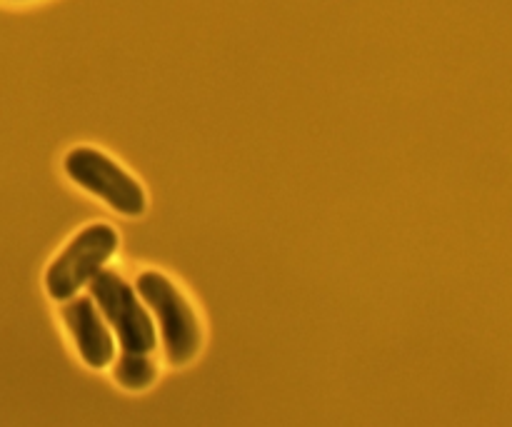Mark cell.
<instances>
[{
	"instance_id": "6da1fadb",
	"label": "cell",
	"mask_w": 512,
	"mask_h": 427,
	"mask_svg": "<svg viewBox=\"0 0 512 427\" xmlns=\"http://www.w3.org/2000/svg\"><path fill=\"white\" fill-rule=\"evenodd\" d=\"M135 293L158 318L163 348L170 363H190L200 350V325L178 288L165 275L143 273L135 280Z\"/></svg>"
},
{
	"instance_id": "7a4b0ae2",
	"label": "cell",
	"mask_w": 512,
	"mask_h": 427,
	"mask_svg": "<svg viewBox=\"0 0 512 427\" xmlns=\"http://www.w3.org/2000/svg\"><path fill=\"white\" fill-rule=\"evenodd\" d=\"M88 288L95 308L115 330V338L125 353H150L155 348V325L133 285L125 283L113 270L103 268L90 280Z\"/></svg>"
},
{
	"instance_id": "3957f363",
	"label": "cell",
	"mask_w": 512,
	"mask_h": 427,
	"mask_svg": "<svg viewBox=\"0 0 512 427\" xmlns=\"http://www.w3.org/2000/svg\"><path fill=\"white\" fill-rule=\"evenodd\" d=\"M115 250H118V233L110 225L100 223L80 230L45 273V290L50 298L60 303L73 298L103 270Z\"/></svg>"
},
{
	"instance_id": "277c9868",
	"label": "cell",
	"mask_w": 512,
	"mask_h": 427,
	"mask_svg": "<svg viewBox=\"0 0 512 427\" xmlns=\"http://www.w3.org/2000/svg\"><path fill=\"white\" fill-rule=\"evenodd\" d=\"M65 173L88 193L98 195L118 213L135 218L145 210V193L108 155L93 148H75L65 155Z\"/></svg>"
},
{
	"instance_id": "5b68a950",
	"label": "cell",
	"mask_w": 512,
	"mask_h": 427,
	"mask_svg": "<svg viewBox=\"0 0 512 427\" xmlns=\"http://www.w3.org/2000/svg\"><path fill=\"white\" fill-rule=\"evenodd\" d=\"M63 320L68 325L70 335H73L75 345H78V353L85 360V365L100 370L113 363V335H110L100 310L95 308L93 298H88V295H73L70 300H65Z\"/></svg>"
},
{
	"instance_id": "8992f818",
	"label": "cell",
	"mask_w": 512,
	"mask_h": 427,
	"mask_svg": "<svg viewBox=\"0 0 512 427\" xmlns=\"http://www.w3.org/2000/svg\"><path fill=\"white\" fill-rule=\"evenodd\" d=\"M115 380L125 390H145L155 380V365L148 353H125L118 358L113 370Z\"/></svg>"
}]
</instances>
